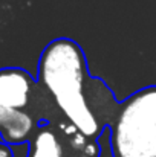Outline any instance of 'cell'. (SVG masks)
Returning a JSON list of instances; mask_svg holds the SVG:
<instances>
[{
    "label": "cell",
    "mask_w": 156,
    "mask_h": 157,
    "mask_svg": "<svg viewBox=\"0 0 156 157\" xmlns=\"http://www.w3.org/2000/svg\"><path fill=\"white\" fill-rule=\"evenodd\" d=\"M37 82L83 136L97 140L110 127L119 102L103 79L94 78L81 46L72 38H55L38 59Z\"/></svg>",
    "instance_id": "obj_1"
},
{
    "label": "cell",
    "mask_w": 156,
    "mask_h": 157,
    "mask_svg": "<svg viewBox=\"0 0 156 157\" xmlns=\"http://www.w3.org/2000/svg\"><path fill=\"white\" fill-rule=\"evenodd\" d=\"M109 133L112 157H156V86L119 102Z\"/></svg>",
    "instance_id": "obj_2"
},
{
    "label": "cell",
    "mask_w": 156,
    "mask_h": 157,
    "mask_svg": "<svg viewBox=\"0 0 156 157\" xmlns=\"http://www.w3.org/2000/svg\"><path fill=\"white\" fill-rule=\"evenodd\" d=\"M37 81L20 67L0 69V105L25 110L32 98Z\"/></svg>",
    "instance_id": "obj_3"
},
{
    "label": "cell",
    "mask_w": 156,
    "mask_h": 157,
    "mask_svg": "<svg viewBox=\"0 0 156 157\" xmlns=\"http://www.w3.org/2000/svg\"><path fill=\"white\" fill-rule=\"evenodd\" d=\"M40 122L26 110L0 105V140L6 145L31 142Z\"/></svg>",
    "instance_id": "obj_4"
},
{
    "label": "cell",
    "mask_w": 156,
    "mask_h": 157,
    "mask_svg": "<svg viewBox=\"0 0 156 157\" xmlns=\"http://www.w3.org/2000/svg\"><path fill=\"white\" fill-rule=\"evenodd\" d=\"M29 157H66L61 136L49 122L38 125V130L31 139Z\"/></svg>",
    "instance_id": "obj_5"
},
{
    "label": "cell",
    "mask_w": 156,
    "mask_h": 157,
    "mask_svg": "<svg viewBox=\"0 0 156 157\" xmlns=\"http://www.w3.org/2000/svg\"><path fill=\"white\" fill-rule=\"evenodd\" d=\"M11 153H12L14 157H29V154H31V142L11 145Z\"/></svg>",
    "instance_id": "obj_6"
},
{
    "label": "cell",
    "mask_w": 156,
    "mask_h": 157,
    "mask_svg": "<svg viewBox=\"0 0 156 157\" xmlns=\"http://www.w3.org/2000/svg\"><path fill=\"white\" fill-rule=\"evenodd\" d=\"M0 157H14L11 153V147L0 140Z\"/></svg>",
    "instance_id": "obj_7"
}]
</instances>
